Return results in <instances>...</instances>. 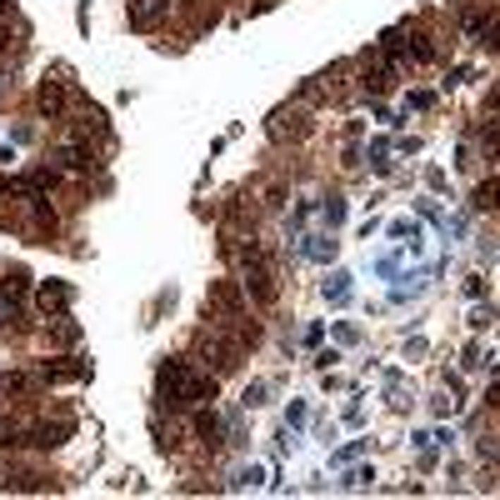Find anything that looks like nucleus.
Listing matches in <instances>:
<instances>
[{"label":"nucleus","instance_id":"nucleus-1","mask_svg":"<svg viewBox=\"0 0 500 500\" xmlns=\"http://www.w3.org/2000/svg\"><path fill=\"white\" fill-rule=\"evenodd\" d=\"M155 391H160V406H171V410H200L215 401V375L195 370L181 355H165L155 370Z\"/></svg>","mask_w":500,"mask_h":500},{"label":"nucleus","instance_id":"nucleus-2","mask_svg":"<svg viewBox=\"0 0 500 500\" xmlns=\"http://www.w3.org/2000/svg\"><path fill=\"white\" fill-rule=\"evenodd\" d=\"M226 255L240 265V291H245L250 300L270 305L275 295H281V286H275V265H270V255H265L255 240H226Z\"/></svg>","mask_w":500,"mask_h":500},{"label":"nucleus","instance_id":"nucleus-3","mask_svg":"<svg viewBox=\"0 0 500 500\" xmlns=\"http://www.w3.org/2000/svg\"><path fill=\"white\" fill-rule=\"evenodd\" d=\"M195 355L205 360V370H210V375H231V370L240 365V355H245V346H240V336H236L231 325L210 320L200 336H195Z\"/></svg>","mask_w":500,"mask_h":500},{"label":"nucleus","instance_id":"nucleus-4","mask_svg":"<svg viewBox=\"0 0 500 500\" xmlns=\"http://www.w3.org/2000/svg\"><path fill=\"white\" fill-rule=\"evenodd\" d=\"M205 315H210V320H236V315H245V295H240V281H210V295H205Z\"/></svg>","mask_w":500,"mask_h":500},{"label":"nucleus","instance_id":"nucleus-5","mask_svg":"<svg viewBox=\"0 0 500 500\" xmlns=\"http://www.w3.org/2000/svg\"><path fill=\"white\" fill-rule=\"evenodd\" d=\"M55 160H61L66 171H75V176H90V171H95V150H90V140H85V135H71V140H61Z\"/></svg>","mask_w":500,"mask_h":500},{"label":"nucleus","instance_id":"nucleus-6","mask_svg":"<svg viewBox=\"0 0 500 500\" xmlns=\"http://www.w3.org/2000/svg\"><path fill=\"white\" fill-rule=\"evenodd\" d=\"M270 135H275V140H300V135H310V110H305V105L275 110V121H270Z\"/></svg>","mask_w":500,"mask_h":500},{"label":"nucleus","instance_id":"nucleus-7","mask_svg":"<svg viewBox=\"0 0 500 500\" xmlns=\"http://www.w3.org/2000/svg\"><path fill=\"white\" fill-rule=\"evenodd\" d=\"M35 105H40V116L45 121H61L66 110H71V95H66V80H40V90H35Z\"/></svg>","mask_w":500,"mask_h":500},{"label":"nucleus","instance_id":"nucleus-8","mask_svg":"<svg viewBox=\"0 0 500 500\" xmlns=\"http://www.w3.org/2000/svg\"><path fill=\"white\" fill-rule=\"evenodd\" d=\"M40 370H11V375H0V396H11V401H35L40 396Z\"/></svg>","mask_w":500,"mask_h":500},{"label":"nucleus","instance_id":"nucleus-9","mask_svg":"<svg viewBox=\"0 0 500 500\" xmlns=\"http://www.w3.org/2000/svg\"><path fill=\"white\" fill-rule=\"evenodd\" d=\"M71 435V420H40V425H25V446H40V451H55L61 440Z\"/></svg>","mask_w":500,"mask_h":500},{"label":"nucleus","instance_id":"nucleus-10","mask_svg":"<svg viewBox=\"0 0 500 500\" xmlns=\"http://www.w3.org/2000/svg\"><path fill=\"white\" fill-rule=\"evenodd\" d=\"M71 300H75V291H71L66 281H45V286H40V310H45V315H50V310H55V315H66Z\"/></svg>","mask_w":500,"mask_h":500},{"label":"nucleus","instance_id":"nucleus-11","mask_svg":"<svg viewBox=\"0 0 500 500\" xmlns=\"http://www.w3.org/2000/svg\"><path fill=\"white\" fill-rule=\"evenodd\" d=\"M160 16H171V0H140V6L130 11V30H150Z\"/></svg>","mask_w":500,"mask_h":500},{"label":"nucleus","instance_id":"nucleus-12","mask_svg":"<svg viewBox=\"0 0 500 500\" xmlns=\"http://www.w3.org/2000/svg\"><path fill=\"white\" fill-rule=\"evenodd\" d=\"M25 291H30V275L16 265V270H6V275H0V300H6V305H16V300H25Z\"/></svg>","mask_w":500,"mask_h":500},{"label":"nucleus","instance_id":"nucleus-13","mask_svg":"<svg viewBox=\"0 0 500 500\" xmlns=\"http://www.w3.org/2000/svg\"><path fill=\"white\" fill-rule=\"evenodd\" d=\"M0 490H50V480L35 475V470H6L0 475Z\"/></svg>","mask_w":500,"mask_h":500},{"label":"nucleus","instance_id":"nucleus-14","mask_svg":"<svg viewBox=\"0 0 500 500\" xmlns=\"http://www.w3.org/2000/svg\"><path fill=\"white\" fill-rule=\"evenodd\" d=\"M195 430H200L205 446H220V440H226V420H220L215 410H200V415H195Z\"/></svg>","mask_w":500,"mask_h":500},{"label":"nucleus","instance_id":"nucleus-15","mask_svg":"<svg viewBox=\"0 0 500 500\" xmlns=\"http://www.w3.org/2000/svg\"><path fill=\"white\" fill-rule=\"evenodd\" d=\"M35 370H40V380H80V375H90V365H61V360H40Z\"/></svg>","mask_w":500,"mask_h":500},{"label":"nucleus","instance_id":"nucleus-16","mask_svg":"<svg viewBox=\"0 0 500 500\" xmlns=\"http://www.w3.org/2000/svg\"><path fill=\"white\" fill-rule=\"evenodd\" d=\"M16 61H20V40H16L11 20H0V71H6V66H16Z\"/></svg>","mask_w":500,"mask_h":500},{"label":"nucleus","instance_id":"nucleus-17","mask_svg":"<svg viewBox=\"0 0 500 500\" xmlns=\"http://www.w3.org/2000/svg\"><path fill=\"white\" fill-rule=\"evenodd\" d=\"M470 210H500V181H480L470 195Z\"/></svg>","mask_w":500,"mask_h":500},{"label":"nucleus","instance_id":"nucleus-18","mask_svg":"<svg viewBox=\"0 0 500 500\" xmlns=\"http://www.w3.org/2000/svg\"><path fill=\"white\" fill-rule=\"evenodd\" d=\"M325 300H330V305H350V275H346V270H336V275L325 281Z\"/></svg>","mask_w":500,"mask_h":500},{"label":"nucleus","instance_id":"nucleus-19","mask_svg":"<svg viewBox=\"0 0 500 500\" xmlns=\"http://www.w3.org/2000/svg\"><path fill=\"white\" fill-rule=\"evenodd\" d=\"M50 341H55V346H75V341H80V325H75L71 315H55V325H50Z\"/></svg>","mask_w":500,"mask_h":500},{"label":"nucleus","instance_id":"nucleus-20","mask_svg":"<svg viewBox=\"0 0 500 500\" xmlns=\"http://www.w3.org/2000/svg\"><path fill=\"white\" fill-rule=\"evenodd\" d=\"M320 215H325V226L336 231L341 220H346V195H325V200H320Z\"/></svg>","mask_w":500,"mask_h":500},{"label":"nucleus","instance_id":"nucleus-21","mask_svg":"<svg viewBox=\"0 0 500 500\" xmlns=\"http://www.w3.org/2000/svg\"><path fill=\"white\" fill-rule=\"evenodd\" d=\"M310 260H330L336 255V240H325V236H305V245H300Z\"/></svg>","mask_w":500,"mask_h":500},{"label":"nucleus","instance_id":"nucleus-22","mask_svg":"<svg viewBox=\"0 0 500 500\" xmlns=\"http://www.w3.org/2000/svg\"><path fill=\"white\" fill-rule=\"evenodd\" d=\"M45 190H55V171H30L25 176V195H45Z\"/></svg>","mask_w":500,"mask_h":500},{"label":"nucleus","instance_id":"nucleus-23","mask_svg":"<svg viewBox=\"0 0 500 500\" xmlns=\"http://www.w3.org/2000/svg\"><path fill=\"white\" fill-rule=\"evenodd\" d=\"M370 171H375V176H391V145H385V140L370 145Z\"/></svg>","mask_w":500,"mask_h":500},{"label":"nucleus","instance_id":"nucleus-24","mask_svg":"<svg viewBox=\"0 0 500 500\" xmlns=\"http://www.w3.org/2000/svg\"><path fill=\"white\" fill-rule=\"evenodd\" d=\"M6 446H25V425H16V420H0V451Z\"/></svg>","mask_w":500,"mask_h":500},{"label":"nucleus","instance_id":"nucleus-25","mask_svg":"<svg viewBox=\"0 0 500 500\" xmlns=\"http://www.w3.org/2000/svg\"><path fill=\"white\" fill-rule=\"evenodd\" d=\"M480 50L500 55V20H485V30H480Z\"/></svg>","mask_w":500,"mask_h":500},{"label":"nucleus","instance_id":"nucleus-26","mask_svg":"<svg viewBox=\"0 0 500 500\" xmlns=\"http://www.w3.org/2000/svg\"><path fill=\"white\" fill-rule=\"evenodd\" d=\"M480 150H485L490 160L500 155V126H485V130H480Z\"/></svg>","mask_w":500,"mask_h":500},{"label":"nucleus","instance_id":"nucleus-27","mask_svg":"<svg viewBox=\"0 0 500 500\" xmlns=\"http://www.w3.org/2000/svg\"><path fill=\"white\" fill-rule=\"evenodd\" d=\"M250 406H265V380L245 385V410H250Z\"/></svg>","mask_w":500,"mask_h":500},{"label":"nucleus","instance_id":"nucleus-28","mask_svg":"<svg viewBox=\"0 0 500 500\" xmlns=\"http://www.w3.org/2000/svg\"><path fill=\"white\" fill-rule=\"evenodd\" d=\"M286 425H291V430H300V425H305V406H300V401H291V410H286Z\"/></svg>","mask_w":500,"mask_h":500},{"label":"nucleus","instance_id":"nucleus-29","mask_svg":"<svg viewBox=\"0 0 500 500\" xmlns=\"http://www.w3.org/2000/svg\"><path fill=\"white\" fill-rule=\"evenodd\" d=\"M260 480H265V470H260V465H245V470L236 475V485H260Z\"/></svg>","mask_w":500,"mask_h":500},{"label":"nucleus","instance_id":"nucleus-30","mask_svg":"<svg viewBox=\"0 0 500 500\" xmlns=\"http://www.w3.org/2000/svg\"><path fill=\"white\" fill-rule=\"evenodd\" d=\"M480 461H495L500 465V440H480Z\"/></svg>","mask_w":500,"mask_h":500},{"label":"nucleus","instance_id":"nucleus-31","mask_svg":"<svg viewBox=\"0 0 500 500\" xmlns=\"http://www.w3.org/2000/svg\"><path fill=\"white\" fill-rule=\"evenodd\" d=\"M370 480H375V470H370V465H365V470H350V475H346V485H370Z\"/></svg>","mask_w":500,"mask_h":500},{"label":"nucleus","instance_id":"nucleus-32","mask_svg":"<svg viewBox=\"0 0 500 500\" xmlns=\"http://www.w3.org/2000/svg\"><path fill=\"white\" fill-rule=\"evenodd\" d=\"M425 185L440 190V185H446V171H440V165H430V171H425Z\"/></svg>","mask_w":500,"mask_h":500},{"label":"nucleus","instance_id":"nucleus-33","mask_svg":"<svg viewBox=\"0 0 500 500\" xmlns=\"http://www.w3.org/2000/svg\"><path fill=\"white\" fill-rule=\"evenodd\" d=\"M355 336H360L355 325H336V341H341V346H355Z\"/></svg>","mask_w":500,"mask_h":500},{"label":"nucleus","instance_id":"nucleus-34","mask_svg":"<svg viewBox=\"0 0 500 500\" xmlns=\"http://www.w3.org/2000/svg\"><path fill=\"white\" fill-rule=\"evenodd\" d=\"M406 105H410V110H425V105H430V90H410V100H406Z\"/></svg>","mask_w":500,"mask_h":500},{"label":"nucleus","instance_id":"nucleus-35","mask_svg":"<svg viewBox=\"0 0 500 500\" xmlns=\"http://www.w3.org/2000/svg\"><path fill=\"white\" fill-rule=\"evenodd\" d=\"M465 295H475V300L485 295V281H480V275H470V281H465Z\"/></svg>","mask_w":500,"mask_h":500},{"label":"nucleus","instance_id":"nucleus-36","mask_svg":"<svg viewBox=\"0 0 500 500\" xmlns=\"http://www.w3.org/2000/svg\"><path fill=\"white\" fill-rule=\"evenodd\" d=\"M490 110H500V85H495V90L485 95V116H490Z\"/></svg>","mask_w":500,"mask_h":500},{"label":"nucleus","instance_id":"nucleus-37","mask_svg":"<svg viewBox=\"0 0 500 500\" xmlns=\"http://www.w3.org/2000/svg\"><path fill=\"white\" fill-rule=\"evenodd\" d=\"M11 11H16V0H0V20H11Z\"/></svg>","mask_w":500,"mask_h":500}]
</instances>
